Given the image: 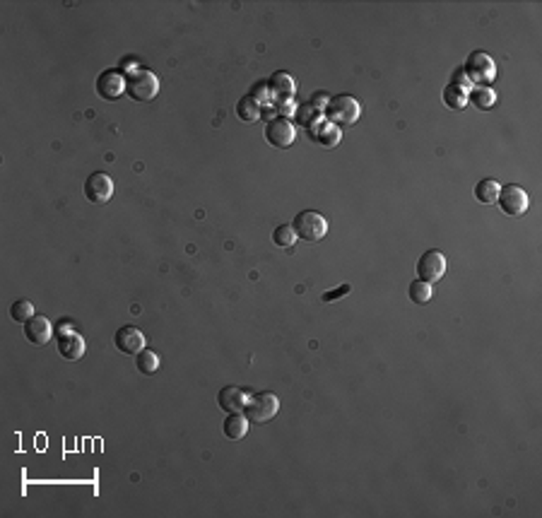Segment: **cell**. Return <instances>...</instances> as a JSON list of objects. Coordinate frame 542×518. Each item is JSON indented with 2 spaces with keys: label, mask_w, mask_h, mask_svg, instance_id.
<instances>
[{
  "label": "cell",
  "mask_w": 542,
  "mask_h": 518,
  "mask_svg": "<svg viewBox=\"0 0 542 518\" xmlns=\"http://www.w3.org/2000/svg\"><path fill=\"white\" fill-rule=\"evenodd\" d=\"M126 95L135 102H152L159 95V77L145 68L130 70L126 77Z\"/></svg>",
  "instance_id": "obj_1"
},
{
  "label": "cell",
  "mask_w": 542,
  "mask_h": 518,
  "mask_svg": "<svg viewBox=\"0 0 542 518\" xmlns=\"http://www.w3.org/2000/svg\"><path fill=\"white\" fill-rule=\"evenodd\" d=\"M309 137H311L313 142H318L320 147H337L342 140V130L337 128L335 123H330V121H320V123L316 125V128L306 130Z\"/></svg>",
  "instance_id": "obj_15"
},
{
  "label": "cell",
  "mask_w": 542,
  "mask_h": 518,
  "mask_svg": "<svg viewBox=\"0 0 542 518\" xmlns=\"http://www.w3.org/2000/svg\"><path fill=\"white\" fill-rule=\"evenodd\" d=\"M407 297L414 301V304L424 306L431 301V285L424 282V280H414V282H410V287H407Z\"/></svg>",
  "instance_id": "obj_23"
},
{
  "label": "cell",
  "mask_w": 542,
  "mask_h": 518,
  "mask_svg": "<svg viewBox=\"0 0 542 518\" xmlns=\"http://www.w3.org/2000/svg\"><path fill=\"white\" fill-rule=\"evenodd\" d=\"M417 275L424 282H439L446 275V256L441 251H427L417 261Z\"/></svg>",
  "instance_id": "obj_9"
},
{
  "label": "cell",
  "mask_w": 542,
  "mask_h": 518,
  "mask_svg": "<svg viewBox=\"0 0 542 518\" xmlns=\"http://www.w3.org/2000/svg\"><path fill=\"white\" fill-rule=\"evenodd\" d=\"M251 97L256 99L261 107H263V104H273V92H270L268 82H258V85H253Z\"/></svg>",
  "instance_id": "obj_29"
},
{
  "label": "cell",
  "mask_w": 542,
  "mask_h": 518,
  "mask_svg": "<svg viewBox=\"0 0 542 518\" xmlns=\"http://www.w3.org/2000/svg\"><path fill=\"white\" fill-rule=\"evenodd\" d=\"M292 227H294L297 236H299L302 241H309V244H316V241H320L325 234H328V222H325L323 214L316 210H302L294 217Z\"/></svg>",
  "instance_id": "obj_4"
},
{
  "label": "cell",
  "mask_w": 542,
  "mask_h": 518,
  "mask_svg": "<svg viewBox=\"0 0 542 518\" xmlns=\"http://www.w3.org/2000/svg\"><path fill=\"white\" fill-rule=\"evenodd\" d=\"M350 289H352L350 285H340V287L333 289V292H325V294L320 297V299H323V301H337V299H340V297L350 294Z\"/></svg>",
  "instance_id": "obj_31"
},
{
  "label": "cell",
  "mask_w": 542,
  "mask_h": 518,
  "mask_svg": "<svg viewBox=\"0 0 542 518\" xmlns=\"http://www.w3.org/2000/svg\"><path fill=\"white\" fill-rule=\"evenodd\" d=\"M126 92V75L118 70H104L97 77V95L107 102H116Z\"/></svg>",
  "instance_id": "obj_10"
},
{
  "label": "cell",
  "mask_w": 542,
  "mask_h": 518,
  "mask_svg": "<svg viewBox=\"0 0 542 518\" xmlns=\"http://www.w3.org/2000/svg\"><path fill=\"white\" fill-rule=\"evenodd\" d=\"M25 338L29 340L32 345L41 347L46 345L48 340L53 338V326L46 316H32L29 321L25 323Z\"/></svg>",
  "instance_id": "obj_12"
},
{
  "label": "cell",
  "mask_w": 542,
  "mask_h": 518,
  "mask_svg": "<svg viewBox=\"0 0 542 518\" xmlns=\"http://www.w3.org/2000/svg\"><path fill=\"white\" fill-rule=\"evenodd\" d=\"M32 316H36V313H34V304H32L29 299H15L13 301V306H10V318H13L15 323H22V326H25Z\"/></svg>",
  "instance_id": "obj_22"
},
{
  "label": "cell",
  "mask_w": 542,
  "mask_h": 518,
  "mask_svg": "<svg viewBox=\"0 0 542 518\" xmlns=\"http://www.w3.org/2000/svg\"><path fill=\"white\" fill-rule=\"evenodd\" d=\"M297 231H294V227L292 224H278V227L273 229V241L278 246H282V249H290V246H294L297 244Z\"/></svg>",
  "instance_id": "obj_25"
},
{
  "label": "cell",
  "mask_w": 542,
  "mask_h": 518,
  "mask_svg": "<svg viewBox=\"0 0 542 518\" xmlns=\"http://www.w3.org/2000/svg\"><path fill=\"white\" fill-rule=\"evenodd\" d=\"M359 114H362V107H359V102L355 97L350 95H337L328 102V107H325V121H330V123H335L337 128L340 125H355L359 121Z\"/></svg>",
  "instance_id": "obj_2"
},
{
  "label": "cell",
  "mask_w": 542,
  "mask_h": 518,
  "mask_svg": "<svg viewBox=\"0 0 542 518\" xmlns=\"http://www.w3.org/2000/svg\"><path fill=\"white\" fill-rule=\"evenodd\" d=\"M265 140H268L273 147L287 150V147H292L294 145V140H297V125L292 123L290 118H280V116H275L273 121L265 123Z\"/></svg>",
  "instance_id": "obj_6"
},
{
  "label": "cell",
  "mask_w": 542,
  "mask_h": 518,
  "mask_svg": "<svg viewBox=\"0 0 542 518\" xmlns=\"http://www.w3.org/2000/svg\"><path fill=\"white\" fill-rule=\"evenodd\" d=\"M499 191H501V184L494 179H482L477 186H475V198L485 205H494L496 198H499Z\"/></svg>",
  "instance_id": "obj_19"
},
{
  "label": "cell",
  "mask_w": 542,
  "mask_h": 518,
  "mask_svg": "<svg viewBox=\"0 0 542 518\" xmlns=\"http://www.w3.org/2000/svg\"><path fill=\"white\" fill-rule=\"evenodd\" d=\"M463 70H466V75L470 77V82H473V85H480V87H489L496 77L494 60H492L489 53H485V51L470 53L466 65H463Z\"/></svg>",
  "instance_id": "obj_5"
},
{
  "label": "cell",
  "mask_w": 542,
  "mask_h": 518,
  "mask_svg": "<svg viewBox=\"0 0 542 518\" xmlns=\"http://www.w3.org/2000/svg\"><path fill=\"white\" fill-rule=\"evenodd\" d=\"M56 333H58V335H63V333H73V323H58Z\"/></svg>",
  "instance_id": "obj_32"
},
{
  "label": "cell",
  "mask_w": 542,
  "mask_h": 518,
  "mask_svg": "<svg viewBox=\"0 0 542 518\" xmlns=\"http://www.w3.org/2000/svg\"><path fill=\"white\" fill-rule=\"evenodd\" d=\"M468 102L473 104L475 109H480V111H487V109L494 107L496 95H494V90H492V87H480V85H475L473 90H470V95H468Z\"/></svg>",
  "instance_id": "obj_18"
},
{
  "label": "cell",
  "mask_w": 542,
  "mask_h": 518,
  "mask_svg": "<svg viewBox=\"0 0 542 518\" xmlns=\"http://www.w3.org/2000/svg\"><path fill=\"white\" fill-rule=\"evenodd\" d=\"M248 398H251V393H246L243 388H236V386H224L217 395V403L226 415H229V412H243Z\"/></svg>",
  "instance_id": "obj_13"
},
{
  "label": "cell",
  "mask_w": 542,
  "mask_h": 518,
  "mask_svg": "<svg viewBox=\"0 0 542 518\" xmlns=\"http://www.w3.org/2000/svg\"><path fill=\"white\" fill-rule=\"evenodd\" d=\"M114 345L118 347V352H123V355L135 357L137 352L145 350V335H142V330H137L135 326H123L116 330Z\"/></svg>",
  "instance_id": "obj_11"
},
{
  "label": "cell",
  "mask_w": 542,
  "mask_h": 518,
  "mask_svg": "<svg viewBox=\"0 0 542 518\" xmlns=\"http://www.w3.org/2000/svg\"><path fill=\"white\" fill-rule=\"evenodd\" d=\"M278 410H280L278 395L270 393V390H263V393H253L251 398H248L246 407H243V415H246L248 422H253V424H265L278 415Z\"/></svg>",
  "instance_id": "obj_3"
},
{
  "label": "cell",
  "mask_w": 542,
  "mask_h": 518,
  "mask_svg": "<svg viewBox=\"0 0 542 518\" xmlns=\"http://www.w3.org/2000/svg\"><path fill=\"white\" fill-rule=\"evenodd\" d=\"M268 87H270V92H273L275 99L294 97V92H297V80H294V77H292L290 73H285V70H278V73L270 75Z\"/></svg>",
  "instance_id": "obj_16"
},
{
  "label": "cell",
  "mask_w": 542,
  "mask_h": 518,
  "mask_svg": "<svg viewBox=\"0 0 542 518\" xmlns=\"http://www.w3.org/2000/svg\"><path fill=\"white\" fill-rule=\"evenodd\" d=\"M135 367L137 372L142 374V376H152L154 372L159 369V355L152 350H142L135 355Z\"/></svg>",
  "instance_id": "obj_21"
},
{
  "label": "cell",
  "mask_w": 542,
  "mask_h": 518,
  "mask_svg": "<svg viewBox=\"0 0 542 518\" xmlns=\"http://www.w3.org/2000/svg\"><path fill=\"white\" fill-rule=\"evenodd\" d=\"M328 102H330V97L328 95H323V92H316L311 99H309V107H313L316 111H320L323 114L325 111V107H328Z\"/></svg>",
  "instance_id": "obj_30"
},
{
  "label": "cell",
  "mask_w": 542,
  "mask_h": 518,
  "mask_svg": "<svg viewBox=\"0 0 542 518\" xmlns=\"http://www.w3.org/2000/svg\"><path fill=\"white\" fill-rule=\"evenodd\" d=\"M275 114L280 116V118H290L292 116H297V111H299V104L294 102V97H285V99H275Z\"/></svg>",
  "instance_id": "obj_27"
},
{
  "label": "cell",
  "mask_w": 542,
  "mask_h": 518,
  "mask_svg": "<svg viewBox=\"0 0 542 518\" xmlns=\"http://www.w3.org/2000/svg\"><path fill=\"white\" fill-rule=\"evenodd\" d=\"M222 432L229 442H239V439L246 437V432H248V417L241 415V412H229L222 424Z\"/></svg>",
  "instance_id": "obj_17"
},
{
  "label": "cell",
  "mask_w": 542,
  "mask_h": 518,
  "mask_svg": "<svg viewBox=\"0 0 542 518\" xmlns=\"http://www.w3.org/2000/svg\"><path fill=\"white\" fill-rule=\"evenodd\" d=\"M114 196V181L109 174L104 172H94L87 176L85 181V198L94 205H107Z\"/></svg>",
  "instance_id": "obj_7"
},
{
  "label": "cell",
  "mask_w": 542,
  "mask_h": 518,
  "mask_svg": "<svg viewBox=\"0 0 542 518\" xmlns=\"http://www.w3.org/2000/svg\"><path fill=\"white\" fill-rule=\"evenodd\" d=\"M496 205L501 207V212L511 214V217H521V214L528 210L530 200H528V193H525L521 186L508 184V186H504V189L499 191Z\"/></svg>",
  "instance_id": "obj_8"
},
{
  "label": "cell",
  "mask_w": 542,
  "mask_h": 518,
  "mask_svg": "<svg viewBox=\"0 0 542 518\" xmlns=\"http://www.w3.org/2000/svg\"><path fill=\"white\" fill-rule=\"evenodd\" d=\"M58 355L68 362H75L85 357V338L80 333H63L58 335Z\"/></svg>",
  "instance_id": "obj_14"
},
{
  "label": "cell",
  "mask_w": 542,
  "mask_h": 518,
  "mask_svg": "<svg viewBox=\"0 0 542 518\" xmlns=\"http://www.w3.org/2000/svg\"><path fill=\"white\" fill-rule=\"evenodd\" d=\"M323 118H325V116L320 114V111H316V109H313V107H309V104H302L299 111H297V123L304 125V128H306V130L316 128V125H318Z\"/></svg>",
  "instance_id": "obj_24"
},
{
  "label": "cell",
  "mask_w": 542,
  "mask_h": 518,
  "mask_svg": "<svg viewBox=\"0 0 542 518\" xmlns=\"http://www.w3.org/2000/svg\"><path fill=\"white\" fill-rule=\"evenodd\" d=\"M444 102H446V107L453 109V111H463V109L468 107V95H466L463 90H458V87L446 85V90H444Z\"/></svg>",
  "instance_id": "obj_26"
},
{
  "label": "cell",
  "mask_w": 542,
  "mask_h": 518,
  "mask_svg": "<svg viewBox=\"0 0 542 518\" xmlns=\"http://www.w3.org/2000/svg\"><path fill=\"white\" fill-rule=\"evenodd\" d=\"M236 116H239L241 121H246V123H253V121L261 118V104H258L251 95L241 97L239 104H236Z\"/></svg>",
  "instance_id": "obj_20"
},
{
  "label": "cell",
  "mask_w": 542,
  "mask_h": 518,
  "mask_svg": "<svg viewBox=\"0 0 542 518\" xmlns=\"http://www.w3.org/2000/svg\"><path fill=\"white\" fill-rule=\"evenodd\" d=\"M449 85H453V87H458V90H463L466 95H470V90H473V82H470V77L466 75V70L463 68H456L453 70V75H451V82Z\"/></svg>",
  "instance_id": "obj_28"
}]
</instances>
